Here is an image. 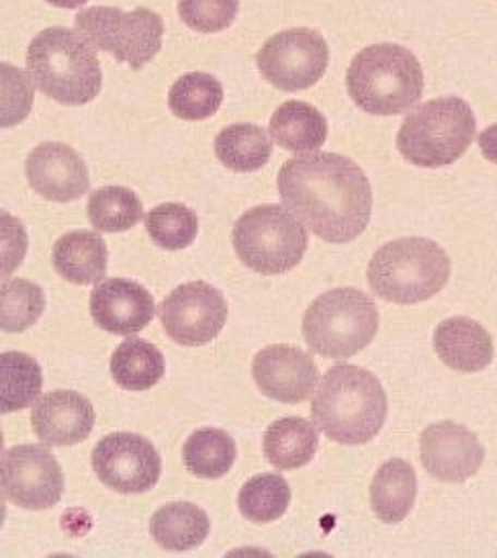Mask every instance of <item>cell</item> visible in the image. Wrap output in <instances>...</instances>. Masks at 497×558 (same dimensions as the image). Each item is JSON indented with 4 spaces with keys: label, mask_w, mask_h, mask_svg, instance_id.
I'll return each mask as SVG.
<instances>
[{
    "label": "cell",
    "mask_w": 497,
    "mask_h": 558,
    "mask_svg": "<svg viewBox=\"0 0 497 558\" xmlns=\"http://www.w3.org/2000/svg\"><path fill=\"white\" fill-rule=\"evenodd\" d=\"M58 275L74 284H97L107 275L109 252L99 233L78 230L62 235L51 254Z\"/></svg>",
    "instance_id": "20"
},
{
    "label": "cell",
    "mask_w": 497,
    "mask_h": 558,
    "mask_svg": "<svg viewBox=\"0 0 497 558\" xmlns=\"http://www.w3.org/2000/svg\"><path fill=\"white\" fill-rule=\"evenodd\" d=\"M166 333L181 345H205L216 340L228 319V303L207 282H186L160 305Z\"/></svg>",
    "instance_id": "13"
},
{
    "label": "cell",
    "mask_w": 497,
    "mask_h": 558,
    "mask_svg": "<svg viewBox=\"0 0 497 558\" xmlns=\"http://www.w3.org/2000/svg\"><path fill=\"white\" fill-rule=\"evenodd\" d=\"M377 329V305L359 289H334L317 296L303 317L310 350L334 361H347L365 350Z\"/></svg>",
    "instance_id": "7"
},
{
    "label": "cell",
    "mask_w": 497,
    "mask_h": 558,
    "mask_svg": "<svg viewBox=\"0 0 497 558\" xmlns=\"http://www.w3.org/2000/svg\"><path fill=\"white\" fill-rule=\"evenodd\" d=\"M252 375L258 389L281 403H301L314 393L317 366L314 359L293 345H268L252 362Z\"/></svg>",
    "instance_id": "15"
},
{
    "label": "cell",
    "mask_w": 497,
    "mask_h": 558,
    "mask_svg": "<svg viewBox=\"0 0 497 558\" xmlns=\"http://www.w3.org/2000/svg\"><path fill=\"white\" fill-rule=\"evenodd\" d=\"M223 102V88L216 76L207 72H189L172 84L168 107L172 116L184 121H201L216 116Z\"/></svg>",
    "instance_id": "28"
},
{
    "label": "cell",
    "mask_w": 497,
    "mask_h": 558,
    "mask_svg": "<svg viewBox=\"0 0 497 558\" xmlns=\"http://www.w3.org/2000/svg\"><path fill=\"white\" fill-rule=\"evenodd\" d=\"M291 504V487L281 475L263 473L244 483L238 495V508L254 524L279 520Z\"/></svg>",
    "instance_id": "30"
},
{
    "label": "cell",
    "mask_w": 497,
    "mask_h": 558,
    "mask_svg": "<svg viewBox=\"0 0 497 558\" xmlns=\"http://www.w3.org/2000/svg\"><path fill=\"white\" fill-rule=\"evenodd\" d=\"M417 478L410 462L387 460L371 483V506L385 524H399L415 504Z\"/></svg>",
    "instance_id": "22"
},
{
    "label": "cell",
    "mask_w": 497,
    "mask_h": 558,
    "mask_svg": "<svg viewBox=\"0 0 497 558\" xmlns=\"http://www.w3.org/2000/svg\"><path fill=\"white\" fill-rule=\"evenodd\" d=\"M420 457L424 469L445 483H464L477 475L485 450L477 436L454 422H438L420 436Z\"/></svg>",
    "instance_id": "14"
},
{
    "label": "cell",
    "mask_w": 497,
    "mask_h": 558,
    "mask_svg": "<svg viewBox=\"0 0 497 558\" xmlns=\"http://www.w3.org/2000/svg\"><path fill=\"white\" fill-rule=\"evenodd\" d=\"M53 7H60V9H78L86 4L88 0H48Z\"/></svg>",
    "instance_id": "37"
},
{
    "label": "cell",
    "mask_w": 497,
    "mask_h": 558,
    "mask_svg": "<svg viewBox=\"0 0 497 558\" xmlns=\"http://www.w3.org/2000/svg\"><path fill=\"white\" fill-rule=\"evenodd\" d=\"M282 205L324 242L349 244L366 230L373 191L363 168L347 156L319 151L279 170Z\"/></svg>",
    "instance_id": "1"
},
{
    "label": "cell",
    "mask_w": 497,
    "mask_h": 558,
    "mask_svg": "<svg viewBox=\"0 0 497 558\" xmlns=\"http://www.w3.org/2000/svg\"><path fill=\"white\" fill-rule=\"evenodd\" d=\"M434 350L457 373H480L494 361L489 331L469 317H450L434 331Z\"/></svg>",
    "instance_id": "19"
},
{
    "label": "cell",
    "mask_w": 497,
    "mask_h": 558,
    "mask_svg": "<svg viewBox=\"0 0 497 558\" xmlns=\"http://www.w3.org/2000/svg\"><path fill=\"white\" fill-rule=\"evenodd\" d=\"M76 32L95 50L109 51L117 62L140 70L162 50L165 21L146 7L132 13L117 7H90L78 13Z\"/></svg>",
    "instance_id": "9"
},
{
    "label": "cell",
    "mask_w": 497,
    "mask_h": 558,
    "mask_svg": "<svg viewBox=\"0 0 497 558\" xmlns=\"http://www.w3.org/2000/svg\"><path fill=\"white\" fill-rule=\"evenodd\" d=\"M149 534L170 553L195 550L209 536V518L193 504H168L151 515Z\"/></svg>",
    "instance_id": "23"
},
{
    "label": "cell",
    "mask_w": 497,
    "mask_h": 558,
    "mask_svg": "<svg viewBox=\"0 0 497 558\" xmlns=\"http://www.w3.org/2000/svg\"><path fill=\"white\" fill-rule=\"evenodd\" d=\"M307 228L281 205H258L233 226L232 242L242 263L260 275L293 270L307 250Z\"/></svg>",
    "instance_id": "8"
},
{
    "label": "cell",
    "mask_w": 497,
    "mask_h": 558,
    "mask_svg": "<svg viewBox=\"0 0 497 558\" xmlns=\"http://www.w3.org/2000/svg\"><path fill=\"white\" fill-rule=\"evenodd\" d=\"M480 149L481 154L497 165V123L489 125L485 132H481L480 135Z\"/></svg>",
    "instance_id": "36"
},
{
    "label": "cell",
    "mask_w": 497,
    "mask_h": 558,
    "mask_svg": "<svg viewBox=\"0 0 497 558\" xmlns=\"http://www.w3.org/2000/svg\"><path fill=\"white\" fill-rule=\"evenodd\" d=\"M146 230L156 246L177 252L195 242L199 217L183 203H162L146 215Z\"/></svg>",
    "instance_id": "32"
},
{
    "label": "cell",
    "mask_w": 497,
    "mask_h": 558,
    "mask_svg": "<svg viewBox=\"0 0 497 558\" xmlns=\"http://www.w3.org/2000/svg\"><path fill=\"white\" fill-rule=\"evenodd\" d=\"M25 174L37 195L56 203L76 201L90 186L83 158L66 144L56 142L41 144L29 154Z\"/></svg>",
    "instance_id": "16"
},
{
    "label": "cell",
    "mask_w": 497,
    "mask_h": 558,
    "mask_svg": "<svg viewBox=\"0 0 497 558\" xmlns=\"http://www.w3.org/2000/svg\"><path fill=\"white\" fill-rule=\"evenodd\" d=\"M154 299L140 282L107 279L90 293V315L95 324L116 336H132L154 319Z\"/></svg>",
    "instance_id": "17"
},
{
    "label": "cell",
    "mask_w": 497,
    "mask_h": 558,
    "mask_svg": "<svg viewBox=\"0 0 497 558\" xmlns=\"http://www.w3.org/2000/svg\"><path fill=\"white\" fill-rule=\"evenodd\" d=\"M317 426L303 417H282L266 429L265 457L275 469L293 471L305 466L317 452Z\"/></svg>",
    "instance_id": "24"
},
{
    "label": "cell",
    "mask_w": 497,
    "mask_h": 558,
    "mask_svg": "<svg viewBox=\"0 0 497 558\" xmlns=\"http://www.w3.org/2000/svg\"><path fill=\"white\" fill-rule=\"evenodd\" d=\"M32 426L35 436L48 446H74L90 436L95 410L81 393L51 391L35 403Z\"/></svg>",
    "instance_id": "18"
},
{
    "label": "cell",
    "mask_w": 497,
    "mask_h": 558,
    "mask_svg": "<svg viewBox=\"0 0 497 558\" xmlns=\"http://www.w3.org/2000/svg\"><path fill=\"white\" fill-rule=\"evenodd\" d=\"M219 162L233 172H254L270 160L272 144L268 133L252 123H235L216 137Z\"/></svg>",
    "instance_id": "26"
},
{
    "label": "cell",
    "mask_w": 497,
    "mask_h": 558,
    "mask_svg": "<svg viewBox=\"0 0 497 558\" xmlns=\"http://www.w3.org/2000/svg\"><path fill=\"white\" fill-rule=\"evenodd\" d=\"M235 442L230 434L216 427H203L186 440L183 459L191 475L219 478L228 475L235 462Z\"/></svg>",
    "instance_id": "27"
},
{
    "label": "cell",
    "mask_w": 497,
    "mask_h": 558,
    "mask_svg": "<svg viewBox=\"0 0 497 558\" xmlns=\"http://www.w3.org/2000/svg\"><path fill=\"white\" fill-rule=\"evenodd\" d=\"M312 417L334 442H371L385 426L387 395L373 373L361 366L338 364L315 389Z\"/></svg>",
    "instance_id": "2"
},
{
    "label": "cell",
    "mask_w": 497,
    "mask_h": 558,
    "mask_svg": "<svg viewBox=\"0 0 497 558\" xmlns=\"http://www.w3.org/2000/svg\"><path fill=\"white\" fill-rule=\"evenodd\" d=\"M27 68L44 95L68 107L90 102L102 86L97 51L66 27H50L35 37L27 50Z\"/></svg>",
    "instance_id": "3"
},
{
    "label": "cell",
    "mask_w": 497,
    "mask_h": 558,
    "mask_svg": "<svg viewBox=\"0 0 497 558\" xmlns=\"http://www.w3.org/2000/svg\"><path fill=\"white\" fill-rule=\"evenodd\" d=\"M268 132L282 149L305 154L315 151L326 144L328 121L314 105L289 100L270 117Z\"/></svg>",
    "instance_id": "21"
},
{
    "label": "cell",
    "mask_w": 497,
    "mask_h": 558,
    "mask_svg": "<svg viewBox=\"0 0 497 558\" xmlns=\"http://www.w3.org/2000/svg\"><path fill=\"white\" fill-rule=\"evenodd\" d=\"M238 0H179V15L184 25L199 34L228 29L238 17Z\"/></svg>",
    "instance_id": "34"
},
{
    "label": "cell",
    "mask_w": 497,
    "mask_h": 558,
    "mask_svg": "<svg viewBox=\"0 0 497 558\" xmlns=\"http://www.w3.org/2000/svg\"><path fill=\"white\" fill-rule=\"evenodd\" d=\"M162 352L148 340L132 338L117 348L111 356V375L128 391H148L165 377Z\"/></svg>",
    "instance_id": "25"
},
{
    "label": "cell",
    "mask_w": 497,
    "mask_h": 558,
    "mask_svg": "<svg viewBox=\"0 0 497 558\" xmlns=\"http://www.w3.org/2000/svg\"><path fill=\"white\" fill-rule=\"evenodd\" d=\"M0 326L2 331L17 333L32 328L46 307V295L41 287L32 280H4L0 289Z\"/></svg>",
    "instance_id": "33"
},
{
    "label": "cell",
    "mask_w": 497,
    "mask_h": 558,
    "mask_svg": "<svg viewBox=\"0 0 497 558\" xmlns=\"http://www.w3.org/2000/svg\"><path fill=\"white\" fill-rule=\"evenodd\" d=\"M86 211L93 228L105 233L132 230L144 217L142 201L125 186H102L95 191Z\"/></svg>",
    "instance_id": "31"
},
{
    "label": "cell",
    "mask_w": 497,
    "mask_h": 558,
    "mask_svg": "<svg viewBox=\"0 0 497 558\" xmlns=\"http://www.w3.org/2000/svg\"><path fill=\"white\" fill-rule=\"evenodd\" d=\"M366 277L375 295L389 303L414 305L445 289L450 260L432 240L401 238L375 252Z\"/></svg>",
    "instance_id": "5"
},
{
    "label": "cell",
    "mask_w": 497,
    "mask_h": 558,
    "mask_svg": "<svg viewBox=\"0 0 497 558\" xmlns=\"http://www.w3.org/2000/svg\"><path fill=\"white\" fill-rule=\"evenodd\" d=\"M2 493L25 509H50L60 504L64 475L56 457L39 444L15 446L2 457Z\"/></svg>",
    "instance_id": "12"
},
{
    "label": "cell",
    "mask_w": 497,
    "mask_h": 558,
    "mask_svg": "<svg viewBox=\"0 0 497 558\" xmlns=\"http://www.w3.org/2000/svg\"><path fill=\"white\" fill-rule=\"evenodd\" d=\"M32 102L34 88L27 76L11 64H2V128H13L23 121Z\"/></svg>",
    "instance_id": "35"
},
{
    "label": "cell",
    "mask_w": 497,
    "mask_h": 558,
    "mask_svg": "<svg viewBox=\"0 0 497 558\" xmlns=\"http://www.w3.org/2000/svg\"><path fill=\"white\" fill-rule=\"evenodd\" d=\"M93 469L109 489L133 495L156 487L162 460L148 438L132 432H116L95 446Z\"/></svg>",
    "instance_id": "11"
},
{
    "label": "cell",
    "mask_w": 497,
    "mask_h": 558,
    "mask_svg": "<svg viewBox=\"0 0 497 558\" xmlns=\"http://www.w3.org/2000/svg\"><path fill=\"white\" fill-rule=\"evenodd\" d=\"M347 88L350 99L368 116H399L422 99L424 72L412 51L377 44L352 60Z\"/></svg>",
    "instance_id": "4"
},
{
    "label": "cell",
    "mask_w": 497,
    "mask_h": 558,
    "mask_svg": "<svg viewBox=\"0 0 497 558\" xmlns=\"http://www.w3.org/2000/svg\"><path fill=\"white\" fill-rule=\"evenodd\" d=\"M477 121L459 97H443L420 105L398 133L399 154L420 168L454 165L473 144Z\"/></svg>",
    "instance_id": "6"
},
{
    "label": "cell",
    "mask_w": 497,
    "mask_h": 558,
    "mask_svg": "<svg viewBox=\"0 0 497 558\" xmlns=\"http://www.w3.org/2000/svg\"><path fill=\"white\" fill-rule=\"evenodd\" d=\"M266 83L298 93L319 83L330 64V50L314 29H289L272 35L256 56Z\"/></svg>",
    "instance_id": "10"
},
{
    "label": "cell",
    "mask_w": 497,
    "mask_h": 558,
    "mask_svg": "<svg viewBox=\"0 0 497 558\" xmlns=\"http://www.w3.org/2000/svg\"><path fill=\"white\" fill-rule=\"evenodd\" d=\"M44 377L39 364L21 352H4L0 356V411L23 410L34 403L41 391Z\"/></svg>",
    "instance_id": "29"
}]
</instances>
